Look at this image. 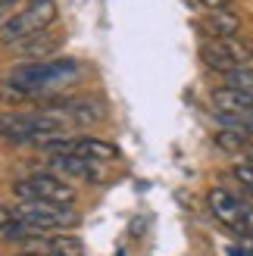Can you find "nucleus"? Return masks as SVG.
<instances>
[{
    "label": "nucleus",
    "mask_w": 253,
    "mask_h": 256,
    "mask_svg": "<svg viewBox=\"0 0 253 256\" xmlns=\"http://www.w3.org/2000/svg\"><path fill=\"white\" fill-rule=\"evenodd\" d=\"M82 75V66L69 56L60 60H34V62H22L16 66L4 84H0V97L10 100H25V97H38V94H50L56 88H66Z\"/></svg>",
    "instance_id": "nucleus-1"
},
{
    "label": "nucleus",
    "mask_w": 253,
    "mask_h": 256,
    "mask_svg": "<svg viewBox=\"0 0 253 256\" xmlns=\"http://www.w3.org/2000/svg\"><path fill=\"white\" fill-rule=\"evenodd\" d=\"M72 122L60 106L32 110V112H0V138L6 140H44L60 138Z\"/></svg>",
    "instance_id": "nucleus-2"
},
{
    "label": "nucleus",
    "mask_w": 253,
    "mask_h": 256,
    "mask_svg": "<svg viewBox=\"0 0 253 256\" xmlns=\"http://www.w3.org/2000/svg\"><path fill=\"white\" fill-rule=\"evenodd\" d=\"M60 10H56V0H32L28 6H22L16 16H6V22L0 25V44H22L34 38L38 32L50 28V25L56 22Z\"/></svg>",
    "instance_id": "nucleus-3"
},
{
    "label": "nucleus",
    "mask_w": 253,
    "mask_h": 256,
    "mask_svg": "<svg viewBox=\"0 0 253 256\" xmlns=\"http://www.w3.org/2000/svg\"><path fill=\"white\" fill-rule=\"evenodd\" d=\"M12 194L19 200H41V203H56V206L75 203V188L54 172H32L28 178L12 184Z\"/></svg>",
    "instance_id": "nucleus-4"
},
{
    "label": "nucleus",
    "mask_w": 253,
    "mask_h": 256,
    "mask_svg": "<svg viewBox=\"0 0 253 256\" xmlns=\"http://www.w3.org/2000/svg\"><path fill=\"white\" fill-rule=\"evenodd\" d=\"M200 60H204L206 69L216 72H232L238 66H247L253 60V44L247 38L234 34V38H210V41L200 44Z\"/></svg>",
    "instance_id": "nucleus-5"
},
{
    "label": "nucleus",
    "mask_w": 253,
    "mask_h": 256,
    "mask_svg": "<svg viewBox=\"0 0 253 256\" xmlns=\"http://www.w3.org/2000/svg\"><path fill=\"white\" fill-rule=\"evenodd\" d=\"M12 216L38 234L56 232V228H72L78 222V212L72 206H56V203H41V200H22L19 206H12Z\"/></svg>",
    "instance_id": "nucleus-6"
},
{
    "label": "nucleus",
    "mask_w": 253,
    "mask_h": 256,
    "mask_svg": "<svg viewBox=\"0 0 253 256\" xmlns=\"http://www.w3.org/2000/svg\"><path fill=\"white\" fill-rule=\"evenodd\" d=\"M50 169L60 178H75V182H104V169L94 160L84 156H50Z\"/></svg>",
    "instance_id": "nucleus-7"
},
{
    "label": "nucleus",
    "mask_w": 253,
    "mask_h": 256,
    "mask_svg": "<svg viewBox=\"0 0 253 256\" xmlns=\"http://www.w3.org/2000/svg\"><path fill=\"white\" fill-rule=\"evenodd\" d=\"M60 110L66 112V119L72 125H94L106 119V106L97 97H75V100H66Z\"/></svg>",
    "instance_id": "nucleus-8"
},
{
    "label": "nucleus",
    "mask_w": 253,
    "mask_h": 256,
    "mask_svg": "<svg viewBox=\"0 0 253 256\" xmlns=\"http://www.w3.org/2000/svg\"><path fill=\"white\" fill-rule=\"evenodd\" d=\"M38 244L34 253H47V256H84V244H82V238H75V234H34L28 238Z\"/></svg>",
    "instance_id": "nucleus-9"
},
{
    "label": "nucleus",
    "mask_w": 253,
    "mask_h": 256,
    "mask_svg": "<svg viewBox=\"0 0 253 256\" xmlns=\"http://www.w3.org/2000/svg\"><path fill=\"white\" fill-rule=\"evenodd\" d=\"M206 200H210V210H212V216H216L219 222H225V225H238V216H241V200H238L232 190H225V188H212L210 194H206Z\"/></svg>",
    "instance_id": "nucleus-10"
},
{
    "label": "nucleus",
    "mask_w": 253,
    "mask_h": 256,
    "mask_svg": "<svg viewBox=\"0 0 253 256\" xmlns=\"http://www.w3.org/2000/svg\"><path fill=\"white\" fill-rule=\"evenodd\" d=\"M212 106L216 112H250L253 106V91H238V88H219V91H212Z\"/></svg>",
    "instance_id": "nucleus-11"
},
{
    "label": "nucleus",
    "mask_w": 253,
    "mask_h": 256,
    "mask_svg": "<svg viewBox=\"0 0 253 256\" xmlns=\"http://www.w3.org/2000/svg\"><path fill=\"white\" fill-rule=\"evenodd\" d=\"M60 44H62V38L44 28V32H38L34 38H28V41H22L19 50H22V56H28V62H34V60H47V56H54Z\"/></svg>",
    "instance_id": "nucleus-12"
},
{
    "label": "nucleus",
    "mask_w": 253,
    "mask_h": 256,
    "mask_svg": "<svg viewBox=\"0 0 253 256\" xmlns=\"http://www.w3.org/2000/svg\"><path fill=\"white\" fill-rule=\"evenodd\" d=\"M204 32L210 38H234L241 34V19L232 10H210V16L204 19Z\"/></svg>",
    "instance_id": "nucleus-13"
},
{
    "label": "nucleus",
    "mask_w": 253,
    "mask_h": 256,
    "mask_svg": "<svg viewBox=\"0 0 253 256\" xmlns=\"http://www.w3.org/2000/svg\"><path fill=\"white\" fill-rule=\"evenodd\" d=\"M216 144L222 150H228V153H241L250 147V138L247 134H238V132H228V128H222V132H216Z\"/></svg>",
    "instance_id": "nucleus-14"
},
{
    "label": "nucleus",
    "mask_w": 253,
    "mask_h": 256,
    "mask_svg": "<svg viewBox=\"0 0 253 256\" xmlns=\"http://www.w3.org/2000/svg\"><path fill=\"white\" fill-rule=\"evenodd\" d=\"M225 88H238V91H253V69L238 66L232 72H225Z\"/></svg>",
    "instance_id": "nucleus-15"
},
{
    "label": "nucleus",
    "mask_w": 253,
    "mask_h": 256,
    "mask_svg": "<svg viewBox=\"0 0 253 256\" xmlns=\"http://www.w3.org/2000/svg\"><path fill=\"white\" fill-rule=\"evenodd\" d=\"M238 232L241 234H247V238H253V206H247V203H241V216H238Z\"/></svg>",
    "instance_id": "nucleus-16"
},
{
    "label": "nucleus",
    "mask_w": 253,
    "mask_h": 256,
    "mask_svg": "<svg viewBox=\"0 0 253 256\" xmlns=\"http://www.w3.org/2000/svg\"><path fill=\"white\" fill-rule=\"evenodd\" d=\"M12 219H16V216H12V206H4V203H0V228L10 225Z\"/></svg>",
    "instance_id": "nucleus-17"
},
{
    "label": "nucleus",
    "mask_w": 253,
    "mask_h": 256,
    "mask_svg": "<svg viewBox=\"0 0 253 256\" xmlns=\"http://www.w3.org/2000/svg\"><path fill=\"white\" fill-rule=\"evenodd\" d=\"M204 6H210V10H228V4L232 0H200Z\"/></svg>",
    "instance_id": "nucleus-18"
},
{
    "label": "nucleus",
    "mask_w": 253,
    "mask_h": 256,
    "mask_svg": "<svg viewBox=\"0 0 253 256\" xmlns=\"http://www.w3.org/2000/svg\"><path fill=\"white\" fill-rule=\"evenodd\" d=\"M19 0H0V10H10V6H16Z\"/></svg>",
    "instance_id": "nucleus-19"
},
{
    "label": "nucleus",
    "mask_w": 253,
    "mask_h": 256,
    "mask_svg": "<svg viewBox=\"0 0 253 256\" xmlns=\"http://www.w3.org/2000/svg\"><path fill=\"white\" fill-rule=\"evenodd\" d=\"M19 256H47V253H34V250H25V253H19Z\"/></svg>",
    "instance_id": "nucleus-20"
},
{
    "label": "nucleus",
    "mask_w": 253,
    "mask_h": 256,
    "mask_svg": "<svg viewBox=\"0 0 253 256\" xmlns=\"http://www.w3.org/2000/svg\"><path fill=\"white\" fill-rule=\"evenodd\" d=\"M247 166H253V150L247 147Z\"/></svg>",
    "instance_id": "nucleus-21"
},
{
    "label": "nucleus",
    "mask_w": 253,
    "mask_h": 256,
    "mask_svg": "<svg viewBox=\"0 0 253 256\" xmlns=\"http://www.w3.org/2000/svg\"><path fill=\"white\" fill-rule=\"evenodd\" d=\"M6 22V10H0V25H4Z\"/></svg>",
    "instance_id": "nucleus-22"
},
{
    "label": "nucleus",
    "mask_w": 253,
    "mask_h": 256,
    "mask_svg": "<svg viewBox=\"0 0 253 256\" xmlns=\"http://www.w3.org/2000/svg\"><path fill=\"white\" fill-rule=\"evenodd\" d=\"M250 112H253V106H250Z\"/></svg>",
    "instance_id": "nucleus-23"
}]
</instances>
